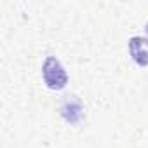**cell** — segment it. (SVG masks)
Here are the masks:
<instances>
[{"label":"cell","instance_id":"cell-2","mask_svg":"<svg viewBox=\"0 0 148 148\" xmlns=\"http://www.w3.org/2000/svg\"><path fill=\"white\" fill-rule=\"evenodd\" d=\"M129 54L138 66H148V38L146 37L129 38Z\"/></svg>","mask_w":148,"mask_h":148},{"label":"cell","instance_id":"cell-3","mask_svg":"<svg viewBox=\"0 0 148 148\" xmlns=\"http://www.w3.org/2000/svg\"><path fill=\"white\" fill-rule=\"evenodd\" d=\"M145 32H146V35H148V23H146V26H145Z\"/></svg>","mask_w":148,"mask_h":148},{"label":"cell","instance_id":"cell-1","mask_svg":"<svg viewBox=\"0 0 148 148\" xmlns=\"http://www.w3.org/2000/svg\"><path fill=\"white\" fill-rule=\"evenodd\" d=\"M42 77H44L45 86H47L49 89H52V91H61V89H64L66 84H68V73H66V70H64L63 64H61L56 58H52V56H49V58L44 61Z\"/></svg>","mask_w":148,"mask_h":148}]
</instances>
